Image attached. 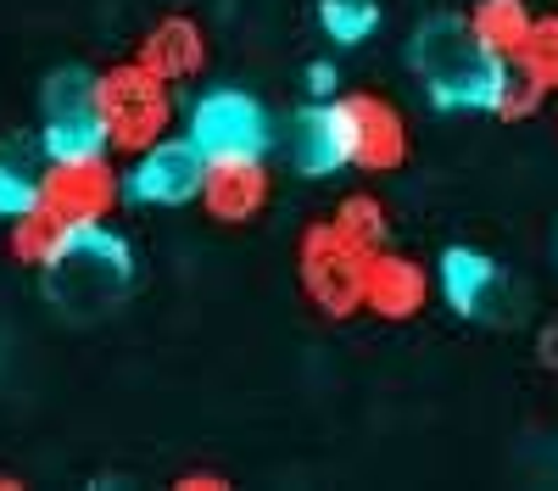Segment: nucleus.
<instances>
[{
  "instance_id": "7ed1b4c3",
  "label": "nucleus",
  "mask_w": 558,
  "mask_h": 491,
  "mask_svg": "<svg viewBox=\"0 0 558 491\" xmlns=\"http://www.w3.org/2000/svg\"><path fill=\"white\" fill-rule=\"evenodd\" d=\"M363 268H368V251L352 246L330 218L307 223L296 235V285L307 296L313 312L324 319H357L363 312Z\"/></svg>"
},
{
  "instance_id": "4be33fe9",
  "label": "nucleus",
  "mask_w": 558,
  "mask_h": 491,
  "mask_svg": "<svg viewBox=\"0 0 558 491\" xmlns=\"http://www.w3.org/2000/svg\"><path fill=\"white\" fill-rule=\"evenodd\" d=\"M39 207V185H34V173H23L17 162H0V218H17Z\"/></svg>"
},
{
  "instance_id": "4468645a",
  "label": "nucleus",
  "mask_w": 558,
  "mask_h": 491,
  "mask_svg": "<svg viewBox=\"0 0 558 491\" xmlns=\"http://www.w3.org/2000/svg\"><path fill=\"white\" fill-rule=\"evenodd\" d=\"M73 230H78V223H62L57 212L28 207V212L7 218V246H12V257H17L23 268L45 274V268H51V262L62 257V246L73 241Z\"/></svg>"
},
{
  "instance_id": "b1692460",
  "label": "nucleus",
  "mask_w": 558,
  "mask_h": 491,
  "mask_svg": "<svg viewBox=\"0 0 558 491\" xmlns=\"http://www.w3.org/2000/svg\"><path fill=\"white\" fill-rule=\"evenodd\" d=\"M536 352H542V364H547V369H558V324H547V330H542Z\"/></svg>"
},
{
  "instance_id": "0eeeda50",
  "label": "nucleus",
  "mask_w": 558,
  "mask_h": 491,
  "mask_svg": "<svg viewBox=\"0 0 558 491\" xmlns=\"http://www.w3.org/2000/svg\"><path fill=\"white\" fill-rule=\"evenodd\" d=\"M341 128H347V168L357 173H397L413 151L408 140V118L397 112V101H386L380 89H347L336 96Z\"/></svg>"
},
{
  "instance_id": "6ab92c4d",
  "label": "nucleus",
  "mask_w": 558,
  "mask_h": 491,
  "mask_svg": "<svg viewBox=\"0 0 558 491\" xmlns=\"http://www.w3.org/2000/svg\"><path fill=\"white\" fill-rule=\"evenodd\" d=\"M318 28L336 45H357L380 28V7L375 0H318Z\"/></svg>"
},
{
  "instance_id": "ddd939ff",
  "label": "nucleus",
  "mask_w": 558,
  "mask_h": 491,
  "mask_svg": "<svg viewBox=\"0 0 558 491\" xmlns=\"http://www.w3.org/2000/svg\"><path fill=\"white\" fill-rule=\"evenodd\" d=\"M291 162L307 179H330L347 168V128H341L336 96H318L313 107L291 118Z\"/></svg>"
},
{
  "instance_id": "393cba45",
  "label": "nucleus",
  "mask_w": 558,
  "mask_h": 491,
  "mask_svg": "<svg viewBox=\"0 0 558 491\" xmlns=\"http://www.w3.org/2000/svg\"><path fill=\"white\" fill-rule=\"evenodd\" d=\"M0 491H23V480L17 475H0Z\"/></svg>"
},
{
  "instance_id": "9d476101",
  "label": "nucleus",
  "mask_w": 558,
  "mask_h": 491,
  "mask_svg": "<svg viewBox=\"0 0 558 491\" xmlns=\"http://www.w3.org/2000/svg\"><path fill=\"white\" fill-rule=\"evenodd\" d=\"M430 307V274L425 262L408 257V251H368V268H363V312H375L380 324H408Z\"/></svg>"
},
{
  "instance_id": "1a4fd4ad",
  "label": "nucleus",
  "mask_w": 558,
  "mask_h": 491,
  "mask_svg": "<svg viewBox=\"0 0 558 491\" xmlns=\"http://www.w3.org/2000/svg\"><path fill=\"white\" fill-rule=\"evenodd\" d=\"M268 196H274V173H268L263 157H207L196 201H202V212L213 223L241 230V223L263 218Z\"/></svg>"
},
{
  "instance_id": "6e6552de",
  "label": "nucleus",
  "mask_w": 558,
  "mask_h": 491,
  "mask_svg": "<svg viewBox=\"0 0 558 491\" xmlns=\"http://www.w3.org/2000/svg\"><path fill=\"white\" fill-rule=\"evenodd\" d=\"M202 168L207 157L191 146V134H162L157 146L146 151H134L129 168H123V196L140 201V207H184V201H196L202 191Z\"/></svg>"
},
{
  "instance_id": "412c9836",
  "label": "nucleus",
  "mask_w": 558,
  "mask_h": 491,
  "mask_svg": "<svg viewBox=\"0 0 558 491\" xmlns=\"http://www.w3.org/2000/svg\"><path fill=\"white\" fill-rule=\"evenodd\" d=\"M89 96H96V73H89V67H57L51 78H45V118L96 112Z\"/></svg>"
},
{
  "instance_id": "20e7f679",
  "label": "nucleus",
  "mask_w": 558,
  "mask_h": 491,
  "mask_svg": "<svg viewBox=\"0 0 558 491\" xmlns=\"http://www.w3.org/2000/svg\"><path fill=\"white\" fill-rule=\"evenodd\" d=\"M34 185H39V207L57 212L62 223H107L123 201V168L112 162V151L45 157Z\"/></svg>"
},
{
  "instance_id": "f03ea898",
  "label": "nucleus",
  "mask_w": 558,
  "mask_h": 491,
  "mask_svg": "<svg viewBox=\"0 0 558 491\" xmlns=\"http://www.w3.org/2000/svg\"><path fill=\"white\" fill-rule=\"evenodd\" d=\"M96 123L107 134V151L112 157H134L157 146L162 134H173V84L157 78L146 62H112L96 73Z\"/></svg>"
},
{
  "instance_id": "a211bd4d",
  "label": "nucleus",
  "mask_w": 558,
  "mask_h": 491,
  "mask_svg": "<svg viewBox=\"0 0 558 491\" xmlns=\"http://www.w3.org/2000/svg\"><path fill=\"white\" fill-rule=\"evenodd\" d=\"M39 146L45 157H89V151H107V134L96 112H68V118H45Z\"/></svg>"
},
{
  "instance_id": "2eb2a0df",
  "label": "nucleus",
  "mask_w": 558,
  "mask_h": 491,
  "mask_svg": "<svg viewBox=\"0 0 558 491\" xmlns=\"http://www.w3.org/2000/svg\"><path fill=\"white\" fill-rule=\"evenodd\" d=\"M531 17H536V12L525 7V0H470V12H463L470 34L481 39V51L497 57V62H514Z\"/></svg>"
},
{
  "instance_id": "dca6fc26",
  "label": "nucleus",
  "mask_w": 558,
  "mask_h": 491,
  "mask_svg": "<svg viewBox=\"0 0 558 491\" xmlns=\"http://www.w3.org/2000/svg\"><path fill=\"white\" fill-rule=\"evenodd\" d=\"M330 223H336V230H341L352 246H363V251H380V246L391 241V212H386V201H380L375 191L341 196L336 212H330Z\"/></svg>"
},
{
  "instance_id": "39448f33",
  "label": "nucleus",
  "mask_w": 558,
  "mask_h": 491,
  "mask_svg": "<svg viewBox=\"0 0 558 491\" xmlns=\"http://www.w3.org/2000/svg\"><path fill=\"white\" fill-rule=\"evenodd\" d=\"M134 274L129 262V241L112 235L107 223H78L73 241L62 246V257L45 268V285H51L62 302H107L112 291H123Z\"/></svg>"
},
{
  "instance_id": "9b49d317",
  "label": "nucleus",
  "mask_w": 558,
  "mask_h": 491,
  "mask_svg": "<svg viewBox=\"0 0 558 491\" xmlns=\"http://www.w3.org/2000/svg\"><path fill=\"white\" fill-rule=\"evenodd\" d=\"M134 62H146L168 84H191L207 67V28L191 12H168V17H157L146 34H140Z\"/></svg>"
},
{
  "instance_id": "f8f14e48",
  "label": "nucleus",
  "mask_w": 558,
  "mask_h": 491,
  "mask_svg": "<svg viewBox=\"0 0 558 491\" xmlns=\"http://www.w3.org/2000/svg\"><path fill=\"white\" fill-rule=\"evenodd\" d=\"M441 296L452 302V312H463V319H497L502 302H508V280L502 268L475 251V246H447L441 251Z\"/></svg>"
},
{
  "instance_id": "5701e85b",
  "label": "nucleus",
  "mask_w": 558,
  "mask_h": 491,
  "mask_svg": "<svg viewBox=\"0 0 558 491\" xmlns=\"http://www.w3.org/2000/svg\"><path fill=\"white\" fill-rule=\"evenodd\" d=\"M173 486H179V491H229V475H213V469H191V475H179Z\"/></svg>"
},
{
  "instance_id": "423d86ee",
  "label": "nucleus",
  "mask_w": 558,
  "mask_h": 491,
  "mask_svg": "<svg viewBox=\"0 0 558 491\" xmlns=\"http://www.w3.org/2000/svg\"><path fill=\"white\" fill-rule=\"evenodd\" d=\"M191 146L202 157H268L274 118L246 89H207L191 107Z\"/></svg>"
},
{
  "instance_id": "aec40b11",
  "label": "nucleus",
  "mask_w": 558,
  "mask_h": 491,
  "mask_svg": "<svg viewBox=\"0 0 558 491\" xmlns=\"http://www.w3.org/2000/svg\"><path fill=\"white\" fill-rule=\"evenodd\" d=\"M542 101H547V89L542 84H531L514 62L502 67V78H497V89H492V107L486 112H497L502 123H525V118H536L542 112Z\"/></svg>"
},
{
  "instance_id": "f257e3e1",
  "label": "nucleus",
  "mask_w": 558,
  "mask_h": 491,
  "mask_svg": "<svg viewBox=\"0 0 558 491\" xmlns=\"http://www.w3.org/2000/svg\"><path fill=\"white\" fill-rule=\"evenodd\" d=\"M408 62L418 73V84L430 89L436 107H458V112H486L492 107V89L502 78L508 62L486 57L481 39L470 34L463 17H430L418 23L413 45H408Z\"/></svg>"
},
{
  "instance_id": "f3484780",
  "label": "nucleus",
  "mask_w": 558,
  "mask_h": 491,
  "mask_svg": "<svg viewBox=\"0 0 558 491\" xmlns=\"http://www.w3.org/2000/svg\"><path fill=\"white\" fill-rule=\"evenodd\" d=\"M514 67H520L531 84H542L547 96H558V12L531 17L520 51H514Z\"/></svg>"
}]
</instances>
